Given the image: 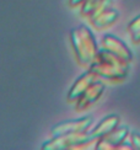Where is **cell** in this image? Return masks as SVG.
Instances as JSON below:
<instances>
[{
    "mask_svg": "<svg viewBox=\"0 0 140 150\" xmlns=\"http://www.w3.org/2000/svg\"><path fill=\"white\" fill-rule=\"evenodd\" d=\"M129 68L130 63H127L116 54L102 47V49L97 51L96 57L92 60L88 69L96 74L97 78L119 83L128 76Z\"/></svg>",
    "mask_w": 140,
    "mask_h": 150,
    "instance_id": "cell-1",
    "label": "cell"
},
{
    "mask_svg": "<svg viewBox=\"0 0 140 150\" xmlns=\"http://www.w3.org/2000/svg\"><path fill=\"white\" fill-rule=\"evenodd\" d=\"M70 41L78 62L81 65L90 67L98 51L97 42L92 31L85 25H80L79 27L71 30Z\"/></svg>",
    "mask_w": 140,
    "mask_h": 150,
    "instance_id": "cell-2",
    "label": "cell"
},
{
    "mask_svg": "<svg viewBox=\"0 0 140 150\" xmlns=\"http://www.w3.org/2000/svg\"><path fill=\"white\" fill-rule=\"evenodd\" d=\"M102 47L106 48L107 51L112 52L113 54H116L117 57L123 59L124 62H127V63H132L133 58H134L132 49L125 45V42L122 41L120 38H118V37L114 36V35L107 33L103 36Z\"/></svg>",
    "mask_w": 140,
    "mask_h": 150,
    "instance_id": "cell-3",
    "label": "cell"
},
{
    "mask_svg": "<svg viewBox=\"0 0 140 150\" xmlns=\"http://www.w3.org/2000/svg\"><path fill=\"white\" fill-rule=\"evenodd\" d=\"M129 134H130V130L128 126L119 124L111 133H108L107 135L102 137V138H100L97 140L96 149L97 150H114V149H117V146L120 143H123L128 138Z\"/></svg>",
    "mask_w": 140,
    "mask_h": 150,
    "instance_id": "cell-4",
    "label": "cell"
},
{
    "mask_svg": "<svg viewBox=\"0 0 140 150\" xmlns=\"http://www.w3.org/2000/svg\"><path fill=\"white\" fill-rule=\"evenodd\" d=\"M92 124V117L86 116L78 120H71L68 122H62L59 124H55L52 128L53 137H58L63 134L69 133H78V132H86Z\"/></svg>",
    "mask_w": 140,
    "mask_h": 150,
    "instance_id": "cell-5",
    "label": "cell"
},
{
    "mask_svg": "<svg viewBox=\"0 0 140 150\" xmlns=\"http://www.w3.org/2000/svg\"><path fill=\"white\" fill-rule=\"evenodd\" d=\"M106 86L102 81L96 80L95 83H92L88 89L80 96V98L76 101V110L78 111H84L87 107H90L91 105H93L97 100L102 96V93L105 92Z\"/></svg>",
    "mask_w": 140,
    "mask_h": 150,
    "instance_id": "cell-6",
    "label": "cell"
},
{
    "mask_svg": "<svg viewBox=\"0 0 140 150\" xmlns=\"http://www.w3.org/2000/svg\"><path fill=\"white\" fill-rule=\"evenodd\" d=\"M96 80H97V75L92 70L88 69L86 73L82 74L71 86V89H70V91L68 92V97H66L68 101L69 102H76L82 93L88 89V86H90L92 83H95Z\"/></svg>",
    "mask_w": 140,
    "mask_h": 150,
    "instance_id": "cell-7",
    "label": "cell"
},
{
    "mask_svg": "<svg viewBox=\"0 0 140 150\" xmlns=\"http://www.w3.org/2000/svg\"><path fill=\"white\" fill-rule=\"evenodd\" d=\"M118 17H119V11L117 9L108 6V8L98 11L97 14L90 16V21L95 28L103 30L116 23Z\"/></svg>",
    "mask_w": 140,
    "mask_h": 150,
    "instance_id": "cell-8",
    "label": "cell"
},
{
    "mask_svg": "<svg viewBox=\"0 0 140 150\" xmlns=\"http://www.w3.org/2000/svg\"><path fill=\"white\" fill-rule=\"evenodd\" d=\"M119 124H120V117L118 115H110L105 117L102 121H100V123L91 130L90 134L93 138L100 139L107 135L108 133H111L112 130H114Z\"/></svg>",
    "mask_w": 140,
    "mask_h": 150,
    "instance_id": "cell-9",
    "label": "cell"
},
{
    "mask_svg": "<svg viewBox=\"0 0 140 150\" xmlns=\"http://www.w3.org/2000/svg\"><path fill=\"white\" fill-rule=\"evenodd\" d=\"M112 0H85L81 4V15L90 17L110 6Z\"/></svg>",
    "mask_w": 140,
    "mask_h": 150,
    "instance_id": "cell-10",
    "label": "cell"
},
{
    "mask_svg": "<svg viewBox=\"0 0 140 150\" xmlns=\"http://www.w3.org/2000/svg\"><path fill=\"white\" fill-rule=\"evenodd\" d=\"M129 33H133L135 32V31L140 30V15H138L135 18H133V20L128 23V27H127Z\"/></svg>",
    "mask_w": 140,
    "mask_h": 150,
    "instance_id": "cell-11",
    "label": "cell"
},
{
    "mask_svg": "<svg viewBox=\"0 0 140 150\" xmlns=\"http://www.w3.org/2000/svg\"><path fill=\"white\" fill-rule=\"evenodd\" d=\"M129 138H130V143H132L133 148L136 149V150H140V133L130 132Z\"/></svg>",
    "mask_w": 140,
    "mask_h": 150,
    "instance_id": "cell-12",
    "label": "cell"
},
{
    "mask_svg": "<svg viewBox=\"0 0 140 150\" xmlns=\"http://www.w3.org/2000/svg\"><path fill=\"white\" fill-rule=\"evenodd\" d=\"M124 149L132 150V149H134V148H133V145H132L130 142H127V139H125L123 143H120V144L117 146V150H124Z\"/></svg>",
    "mask_w": 140,
    "mask_h": 150,
    "instance_id": "cell-13",
    "label": "cell"
},
{
    "mask_svg": "<svg viewBox=\"0 0 140 150\" xmlns=\"http://www.w3.org/2000/svg\"><path fill=\"white\" fill-rule=\"evenodd\" d=\"M130 37H132L133 43H135V45L140 43V30H138V31H135V32L130 33Z\"/></svg>",
    "mask_w": 140,
    "mask_h": 150,
    "instance_id": "cell-14",
    "label": "cell"
},
{
    "mask_svg": "<svg viewBox=\"0 0 140 150\" xmlns=\"http://www.w3.org/2000/svg\"><path fill=\"white\" fill-rule=\"evenodd\" d=\"M84 1L85 0H69V4L70 6H78V5H81Z\"/></svg>",
    "mask_w": 140,
    "mask_h": 150,
    "instance_id": "cell-15",
    "label": "cell"
}]
</instances>
